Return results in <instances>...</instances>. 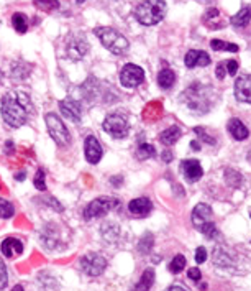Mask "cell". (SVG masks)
Wrapping results in <instances>:
<instances>
[{
  "instance_id": "obj_1",
  "label": "cell",
  "mask_w": 251,
  "mask_h": 291,
  "mask_svg": "<svg viewBox=\"0 0 251 291\" xmlns=\"http://www.w3.org/2000/svg\"><path fill=\"white\" fill-rule=\"evenodd\" d=\"M32 99L22 90H10L2 97V119L12 129H18L27 122L32 114Z\"/></svg>"
},
{
  "instance_id": "obj_2",
  "label": "cell",
  "mask_w": 251,
  "mask_h": 291,
  "mask_svg": "<svg viewBox=\"0 0 251 291\" xmlns=\"http://www.w3.org/2000/svg\"><path fill=\"white\" fill-rule=\"evenodd\" d=\"M213 90L210 86H202V84H192L182 92V102L197 114H205L212 109L213 104Z\"/></svg>"
},
{
  "instance_id": "obj_3",
  "label": "cell",
  "mask_w": 251,
  "mask_h": 291,
  "mask_svg": "<svg viewBox=\"0 0 251 291\" xmlns=\"http://www.w3.org/2000/svg\"><path fill=\"white\" fill-rule=\"evenodd\" d=\"M168 12V5L164 0H143L135 9V17L145 27L156 25L164 18Z\"/></svg>"
},
{
  "instance_id": "obj_4",
  "label": "cell",
  "mask_w": 251,
  "mask_h": 291,
  "mask_svg": "<svg viewBox=\"0 0 251 291\" xmlns=\"http://www.w3.org/2000/svg\"><path fill=\"white\" fill-rule=\"evenodd\" d=\"M94 35L100 40V43L105 46L110 53L117 54V56L128 53L130 43H128V40L121 33H118L117 30L110 27H97L94 28Z\"/></svg>"
},
{
  "instance_id": "obj_5",
  "label": "cell",
  "mask_w": 251,
  "mask_h": 291,
  "mask_svg": "<svg viewBox=\"0 0 251 291\" xmlns=\"http://www.w3.org/2000/svg\"><path fill=\"white\" fill-rule=\"evenodd\" d=\"M213 217V212L212 208L209 204H204L200 203L194 208L192 211V224L194 227L205 235L207 239H213L217 235V227H215V222L212 221Z\"/></svg>"
},
{
  "instance_id": "obj_6",
  "label": "cell",
  "mask_w": 251,
  "mask_h": 291,
  "mask_svg": "<svg viewBox=\"0 0 251 291\" xmlns=\"http://www.w3.org/2000/svg\"><path fill=\"white\" fill-rule=\"evenodd\" d=\"M118 206H120V201L117 198L100 196V198L94 199V201L84 209L82 216H84V219H87V221L95 219V217H102V216H105L107 212L117 209Z\"/></svg>"
},
{
  "instance_id": "obj_7",
  "label": "cell",
  "mask_w": 251,
  "mask_h": 291,
  "mask_svg": "<svg viewBox=\"0 0 251 291\" xmlns=\"http://www.w3.org/2000/svg\"><path fill=\"white\" fill-rule=\"evenodd\" d=\"M45 122H46L48 132H50L51 138L59 145V147H67V145L71 143V133L66 129L64 122L56 114H46Z\"/></svg>"
},
{
  "instance_id": "obj_8",
  "label": "cell",
  "mask_w": 251,
  "mask_h": 291,
  "mask_svg": "<svg viewBox=\"0 0 251 291\" xmlns=\"http://www.w3.org/2000/svg\"><path fill=\"white\" fill-rule=\"evenodd\" d=\"M103 130H105L110 137L117 138H125L128 135V130H130V125H128V120L121 114H110L103 120Z\"/></svg>"
},
{
  "instance_id": "obj_9",
  "label": "cell",
  "mask_w": 251,
  "mask_h": 291,
  "mask_svg": "<svg viewBox=\"0 0 251 291\" xmlns=\"http://www.w3.org/2000/svg\"><path fill=\"white\" fill-rule=\"evenodd\" d=\"M89 50H90V45H89L87 38H85V35L82 33L72 35L66 46L67 58L74 59V61H79V59H82L84 56H87Z\"/></svg>"
},
{
  "instance_id": "obj_10",
  "label": "cell",
  "mask_w": 251,
  "mask_h": 291,
  "mask_svg": "<svg viewBox=\"0 0 251 291\" xmlns=\"http://www.w3.org/2000/svg\"><path fill=\"white\" fill-rule=\"evenodd\" d=\"M143 81H145V71L137 64L128 63L123 66V69L120 71V82L123 87H128V89L138 87Z\"/></svg>"
},
{
  "instance_id": "obj_11",
  "label": "cell",
  "mask_w": 251,
  "mask_h": 291,
  "mask_svg": "<svg viewBox=\"0 0 251 291\" xmlns=\"http://www.w3.org/2000/svg\"><path fill=\"white\" fill-rule=\"evenodd\" d=\"M81 268L89 276H100L107 268V260L99 253H87L81 258Z\"/></svg>"
},
{
  "instance_id": "obj_12",
  "label": "cell",
  "mask_w": 251,
  "mask_h": 291,
  "mask_svg": "<svg viewBox=\"0 0 251 291\" xmlns=\"http://www.w3.org/2000/svg\"><path fill=\"white\" fill-rule=\"evenodd\" d=\"M59 111H61V114H63L66 119L72 120V122H76V124L81 122V119H82V106H81V102H77L74 99H71V97H67V99L59 102Z\"/></svg>"
},
{
  "instance_id": "obj_13",
  "label": "cell",
  "mask_w": 251,
  "mask_h": 291,
  "mask_svg": "<svg viewBox=\"0 0 251 291\" xmlns=\"http://www.w3.org/2000/svg\"><path fill=\"white\" fill-rule=\"evenodd\" d=\"M85 147H84V151H85V158L90 163V165H97L100 160H102V155H103V150H102V145L99 143L95 137H87L85 138Z\"/></svg>"
},
{
  "instance_id": "obj_14",
  "label": "cell",
  "mask_w": 251,
  "mask_h": 291,
  "mask_svg": "<svg viewBox=\"0 0 251 291\" xmlns=\"http://www.w3.org/2000/svg\"><path fill=\"white\" fill-rule=\"evenodd\" d=\"M181 171L189 183H195L204 176V169L197 160H184L181 163Z\"/></svg>"
},
{
  "instance_id": "obj_15",
  "label": "cell",
  "mask_w": 251,
  "mask_h": 291,
  "mask_svg": "<svg viewBox=\"0 0 251 291\" xmlns=\"http://www.w3.org/2000/svg\"><path fill=\"white\" fill-rule=\"evenodd\" d=\"M235 97L236 101L248 104L251 101V76L243 74L235 81Z\"/></svg>"
},
{
  "instance_id": "obj_16",
  "label": "cell",
  "mask_w": 251,
  "mask_h": 291,
  "mask_svg": "<svg viewBox=\"0 0 251 291\" xmlns=\"http://www.w3.org/2000/svg\"><path fill=\"white\" fill-rule=\"evenodd\" d=\"M184 64L187 66L189 69H194V68H197V66L205 68V66L210 64V56L205 51L189 50L186 53V56H184Z\"/></svg>"
},
{
  "instance_id": "obj_17",
  "label": "cell",
  "mask_w": 251,
  "mask_h": 291,
  "mask_svg": "<svg viewBox=\"0 0 251 291\" xmlns=\"http://www.w3.org/2000/svg\"><path fill=\"white\" fill-rule=\"evenodd\" d=\"M153 209V204L148 198H137L130 201L128 204V211H130V214L135 216V217H146L150 216V212Z\"/></svg>"
},
{
  "instance_id": "obj_18",
  "label": "cell",
  "mask_w": 251,
  "mask_h": 291,
  "mask_svg": "<svg viewBox=\"0 0 251 291\" xmlns=\"http://www.w3.org/2000/svg\"><path fill=\"white\" fill-rule=\"evenodd\" d=\"M0 250L7 258H14L17 255H22L23 253V244L18 239L15 237H9L2 242V245H0Z\"/></svg>"
},
{
  "instance_id": "obj_19",
  "label": "cell",
  "mask_w": 251,
  "mask_h": 291,
  "mask_svg": "<svg viewBox=\"0 0 251 291\" xmlns=\"http://www.w3.org/2000/svg\"><path fill=\"white\" fill-rule=\"evenodd\" d=\"M228 132L231 133V137H233L235 140H238V142L244 140V138H248V135H249L246 125H244L241 120L236 119V117L230 119V122H228Z\"/></svg>"
},
{
  "instance_id": "obj_20",
  "label": "cell",
  "mask_w": 251,
  "mask_h": 291,
  "mask_svg": "<svg viewBox=\"0 0 251 291\" xmlns=\"http://www.w3.org/2000/svg\"><path fill=\"white\" fill-rule=\"evenodd\" d=\"M30 72H32V66L28 63H14L12 66V77L14 81H27Z\"/></svg>"
},
{
  "instance_id": "obj_21",
  "label": "cell",
  "mask_w": 251,
  "mask_h": 291,
  "mask_svg": "<svg viewBox=\"0 0 251 291\" xmlns=\"http://www.w3.org/2000/svg\"><path fill=\"white\" fill-rule=\"evenodd\" d=\"M182 137V130L179 129V127H169L168 130H164L161 135H159V140H161L164 145H174L179 138Z\"/></svg>"
},
{
  "instance_id": "obj_22",
  "label": "cell",
  "mask_w": 251,
  "mask_h": 291,
  "mask_svg": "<svg viewBox=\"0 0 251 291\" xmlns=\"http://www.w3.org/2000/svg\"><path fill=\"white\" fill-rule=\"evenodd\" d=\"M158 84H159V87H163V89H171L176 84V74H174V71L173 69H163V71H159V74H158Z\"/></svg>"
},
{
  "instance_id": "obj_23",
  "label": "cell",
  "mask_w": 251,
  "mask_h": 291,
  "mask_svg": "<svg viewBox=\"0 0 251 291\" xmlns=\"http://www.w3.org/2000/svg\"><path fill=\"white\" fill-rule=\"evenodd\" d=\"M230 23L233 27H246L248 23H249V7L246 5V7H243V10L238 12L236 15H233L230 18Z\"/></svg>"
},
{
  "instance_id": "obj_24",
  "label": "cell",
  "mask_w": 251,
  "mask_h": 291,
  "mask_svg": "<svg viewBox=\"0 0 251 291\" xmlns=\"http://www.w3.org/2000/svg\"><path fill=\"white\" fill-rule=\"evenodd\" d=\"M155 270L153 268H148V270H145L143 271V275H142V280H140L137 283V289H150L153 286V283H155Z\"/></svg>"
},
{
  "instance_id": "obj_25",
  "label": "cell",
  "mask_w": 251,
  "mask_h": 291,
  "mask_svg": "<svg viewBox=\"0 0 251 291\" xmlns=\"http://www.w3.org/2000/svg\"><path fill=\"white\" fill-rule=\"evenodd\" d=\"M156 155V150L153 147L151 143H138L137 147V156L140 160H148V158H153V156Z\"/></svg>"
},
{
  "instance_id": "obj_26",
  "label": "cell",
  "mask_w": 251,
  "mask_h": 291,
  "mask_svg": "<svg viewBox=\"0 0 251 291\" xmlns=\"http://www.w3.org/2000/svg\"><path fill=\"white\" fill-rule=\"evenodd\" d=\"M12 25H14V28L18 33H27V30H28L27 17L20 14V12H17V14H14V17H12Z\"/></svg>"
},
{
  "instance_id": "obj_27",
  "label": "cell",
  "mask_w": 251,
  "mask_h": 291,
  "mask_svg": "<svg viewBox=\"0 0 251 291\" xmlns=\"http://www.w3.org/2000/svg\"><path fill=\"white\" fill-rule=\"evenodd\" d=\"M210 48L212 50H215V51H220V50H225V51H231V53H238V45L235 43H225V41L222 40H212L210 41Z\"/></svg>"
},
{
  "instance_id": "obj_28",
  "label": "cell",
  "mask_w": 251,
  "mask_h": 291,
  "mask_svg": "<svg viewBox=\"0 0 251 291\" xmlns=\"http://www.w3.org/2000/svg\"><path fill=\"white\" fill-rule=\"evenodd\" d=\"M168 268H169L171 273H174V275L181 273V271L186 268V258H184V255H176L173 260H171V263H169Z\"/></svg>"
},
{
  "instance_id": "obj_29",
  "label": "cell",
  "mask_w": 251,
  "mask_h": 291,
  "mask_svg": "<svg viewBox=\"0 0 251 291\" xmlns=\"http://www.w3.org/2000/svg\"><path fill=\"white\" fill-rule=\"evenodd\" d=\"M15 214L14 204L9 203L7 199H0V219H10Z\"/></svg>"
},
{
  "instance_id": "obj_30",
  "label": "cell",
  "mask_w": 251,
  "mask_h": 291,
  "mask_svg": "<svg viewBox=\"0 0 251 291\" xmlns=\"http://www.w3.org/2000/svg\"><path fill=\"white\" fill-rule=\"evenodd\" d=\"M225 179L226 183L231 184V186H240L243 183V176L238 171H235V169H226L225 171Z\"/></svg>"
},
{
  "instance_id": "obj_31",
  "label": "cell",
  "mask_w": 251,
  "mask_h": 291,
  "mask_svg": "<svg viewBox=\"0 0 251 291\" xmlns=\"http://www.w3.org/2000/svg\"><path fill=\"white\" fill-rule=\"evenodd\" d=\"M35 5L45 12H53L59 9V0H35Z\"/></svg>"
},
{
  "instance_id": "obj_32",
  "label": "cell",
  "mask_w": 251,
  "mask_h": 291,
  "mask_svg": "<svg viewBox=\"0 0 251 291\" xmlns=\"http://www.w3.org/2000/svg\"><path fill=\"white\" fill-rule=\"evenodd\" d=\"M33 184H35V187L38 191H45L46 189V171L43 168H40L38 171H36Z\"/></svg>"
},
{
  "instance_id": "obj_33",
  "label": "cell",
  "mask_w": 251,
  "mask_h": 291,
  "mask_svg": "<svg viewBox=\"0 0 251 291\" xmlns=\"http://www.w3.org/2000/svg\"><path fill=\"white\" fill-rule=\"evenodd\" d=\"M151 247H153V235L151 234H145L143 239L140 240V244H138V250L145 255V253H148L151 250Z\"/></svg>"
},
{
  "instance_id": "obj_34",
  "label": "cell",
  "mask_w": 251,
  "mask_h": 291,
  "mask_svg": "<svg viewBox=\"0 0 251 291\" xmlns=\"http://www.w3.org/2000/svg\"><path fill=\"white\" fill-rule=\"evenodd\" d=\"M194 132L197 133V135L202 138V142H205V143H209V145H215V143H217V140H215V138L207 135L205 129H202V127H195V129H194Z\"/></svg>"
},
{
  "instance_id": "obj_35",
  "label": "cell",
  "mask_w": 251,
  "mask_h": 291,
  "mask_svg": "<svg viewBox=\"0 0 251 291\" xmlns=\"http://www.w3.org/2000/svg\"><path fill=\"white\" fill-rule=\"evenodd\" d=\"M9 283V273L7 268H5V263L0 260V289H4Z\"/></svg>"
},
{
  "instance_id": "obj_36",
  "label": "cell",
  "mask_w": 251,
  "mask_h": 291,
  "mask_svg": "<svg viewBox=\"0 0 251 291\" xmlns=\"http://www.w3.org/2000/svg\"><path fill=\"white\" fill-rule=\"evenodd\" d=\"M225 64V71L228 72L230 76H235L236 71H238V63L235 61V59H228V61H223Z\"/></svg>"
},
{
  "instance_id": "obj_37",
  "label": "cell",
  "mask_w": 251,
  "mask_h": 291,
  "mask_svg": "<svg viewBox=\"0 0 251 291\" xmlns=\"http://www.w3.org/2000/svg\"><path fill=\"white\" fill-rule=\"evenodd\" d=\"M207 260V250L204 247H199L197 250H195V262L197 263H204Z\"/></svg>"
},
{
  "instance_id": "obj_38",
  "label": "cell",
  "mask_w": 251,
  "mask_h": 291,
  "mask_svg": "<svg viewBox=\"0 0 251 291\" xmlns=\"http://www.w3.org/2000/svg\"><path fill=\"white\" fill-rule=\"evenodd\" d=\"M187 276L191 278L192 281H199V280H200V276H202V273H200V270H199V268H189Z\"/></svg>"
},
{
  "instance_id": "obj_39",
  "label": "cell",
  "mask_w": 251,
  "mask_h": 291,
  "mask_svg": "<svg viewBox=\"0 0 251 291\" xmlns=\"http://www.w3.org/2000/svg\"><path fill=\"white\" fill-rule=\"evenodd\" d=\"M225 74H226V71H225V64H223V61H222V63H218V66H217L215 76L218 77V79H223Z\"/></svg>"
},
{
  "instance_id": "obj_40",
  "label": "cell",
  "mask_w": 251,
  "mask_h": 291,
  "mask_svg": "<svg viewBox=\"0 0 251 291\" xmlns=\"http://www.w3.org/2000/svg\"><path fill=\"white\" fill-rule=\"evenodd\" d=\"M163 160L166 161V163H171V161H173V153H171V151H164V153H163Z\"/></svg>"
},
{
  "instance_id": "obj_41",
  "label": "cell",
  "mask_w": 251,
  "mask_h": 291,
  "mask_svg": "<svg viewBox=\"0 0 251 291\" xmlns=\"http://www.w3.org/2000/svg\"><path fill=\"white\" fill-rule=\"evenodd\" d=\"M169 291H174V289H186V286H182V284H171L168 288Z\"/></svg>"
},
{
  "instance_id": "obj_42",
  "label": "cell",
  "mask_w": 251,
  "mask_h": 291,
  "mask_svg": "<svg viewBox=\"0 0 251 291\" xmlns=\"http://www.w3.org/2000/svg\"><path fill=\"white\" fill-rule=\"evenodd\" d=\"M25 176H27V173H25V171H22V173H17V174H15V179L23 181V179H25Z\"/></svg>"
},
{
  "instance_id": "obj_43",
  "label": "cell",
  "mask_w": 251,
  "mask_h": 291,
  "mask_svg": "<svg viewBox=\"0 0 251 291\" xmlns=\"http://www.w3.org/2000/svg\"><path fill=\"white\" fill-rule=\"evenodd\" d=\"M191 148H192L194 151H199V150H200V145H199V142H195V140H194V142L191 143Z\"/></svg>"
},
{
  "instance_id": "obj_44",
  "label": "cell",
  "mask_w": 251,
  "mask_h": 291,
  "mask_svg": "<svg viewBox=\"0 0 251 291\" xmlns=\"http://www.w3.org/2000/svg\"><path fill=\"white\" fill-rule=\"evenodd\" d=\"M14 289H15V291H18V289H23V286H20V284H17V286H15Z\"/></svg>"
},
{
  "instance_id": "obj_45",
  "label": "cell",
  "mask_w": 251,
  "mask_h": 291,
  "mask_svg": "<svg viewBox=\"0 0 251 291\" xmlns=\"http://www.w3.org/2000/svg\"><path fill=\"white\" fill-rule=\"evenodd\" d=\"M84 2V0H77V4H82Z\"/></svg>"
}]
</instances>
